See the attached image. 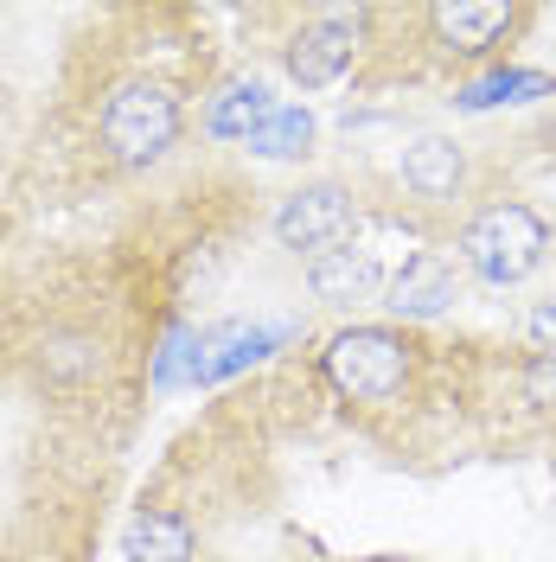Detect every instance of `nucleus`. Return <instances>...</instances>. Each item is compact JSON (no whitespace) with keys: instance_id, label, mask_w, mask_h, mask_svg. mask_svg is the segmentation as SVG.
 <instances>
[{"instance_id":"1","label":"nucleus","mask_w":556,"mask_h":562,"mask_svg":"<svg viewBox=\"0 0 556 562\" xmlns=\"http://www.w3.org/2000/svg\"><path fill=\"white\" fill-rule=\"evenodd\" d=\"M454 249H460V262L487 288H519L551 256V224H544V211L524 205V199H499V205L467 217V231H460Z\"/></svg>"},{"instance_id":"2","label":"nucleus","mask_w":556,"mask_h":562,"mask_svg":"<svg viewBox=\"0 0 556 562\" xmlns=\"http://www.w3.org/2000/svg\"><path fill=\"white\" fill-rule=\"evenodd\" d=\"M320 364L346 403H397L416 378V346L403 326H340L320 351Z\"/></svg>"},{"instance_id":"3","label":"nucleus","mask_w":556,"mask_h":562,"mask_svg":"<svg viewBox=\"0 0 556 562\" xmlns=\"http://www.w3.org/2000/svg\"><path fill=\"white\" fill-rule=\"evenodd\" d=\"M97 128H103V147L115 167H154L179 140V97L160 77H129L109 90Z\"/></svg>"},{"instance_id":"4","label":"nucleus","mask_w":556,"mask_h":562,"mask_svg":"<svg viewBox=\"0 0 556 562\" xmlns=\"http://www.w3.org/2000/svg\"><path fill=\"white\" fill-rule=\"evenodd\" d=\"M352 224H358V211H352V192L340 179H313L301 192H288L276 211V244L294 249V256H326V249H340L352 237Z\"/></svg>"},{"instance_id":"5","label":"nucleus","mask_w":556,"mask_h":562,"mask_svg":"<svg viewBox=\"0 0 556 562\" xmlns=\"http://www.w3.org/2000/svg\"><path fill=\"white\" fill-rule=\"evenodd\" d=\"M519 26H524V7H505V0H442V7H429L435 52L442 58H460V65L492 58Z\"/></svg>"},{"instance_id":"6","label":"nucleus","mask_w":556,"mask_h":562,"mask_svg":"<svg viewBox=\"0 0 556 562\" xmlns=\"http://www.w3.org/2000/svg\"><path fill=\"white\" fill-rule=\"evenodd\" d=\"M358 33H365V13H320L301 33L281 45V70L301 83V90H326L340 83L358 58Z\"/></svg>"},{"instance_id":"7","label":"nucleus","mask_w":556,"mask_h":562,"mask_svg":"<svg viewBox=\"0 0 556 562\" xmlns=\"http://www.w3.org/2000/svg\"><path fill=\"white\" fill-rule=\"evenodd\" d=\"M301 326L294 319H231V326H211L192 346V384H224L237 378L244 364H263L269 351H281Z\"/></svg>"},{"instance_id":"8","label":"nucleus","mask_w":556,"mask_h":562,"mask_svg":"<svg viewBox=\"0 0 556 562\" xmlns=\"http://www.w3.org/2000/svg\"><path fill=\"white\" fill-rule=\"evenodd\" d=\"M460 301V269L442 249H416L397 276L383 281V307L397 319H442Z\"/></svg>"},{"instance_id":"9","label":"nucleus","mask_w":556,"mask_h":562,"mask_svg":"<svg viewBox=\"0 0 556 562\" xmlns=\"http://www.w3.org/2000/svg\"><path fill=\"white\" fill-rule=\"evenodd\" d=\"M403 192L410 199H422V205H442V199H454L460 186H467V154L454 147L448 135H422L403 147Z\"/></svg>"},{"instance_id":"10","label":"nucleus","mask_w":556,"mask_h":562,"mask_svg":"<svg viewBox=\"0 0 556 562\" xmlns=\"http://www.w3.org/2000/svg\"><path fill=\"white\" fill-rule=\"evenodd\" d=\"M544 97H556V77H551V70L492 65V70H480L474 83H460V90H454V109L487 115V109H512V103H544Z\"/></svg>"},{"instance_id":"11","label":"nucleus","mask_w":556,"mask_h":562,"mask_svg":"<svg viewBox=\"0 0 556 562\" xmlns=\"http://www.w3.org/2000/svg\"><path fill=\"white\" fill-rule=\"evenodd\" d=\"M122 557L129 562H199V530L179 512H135L122 530Z\"/></svg>"},{"instance_id":"12","label":"nucleus","mask_w":556,"mask_h":562,"mask_svg":"<svg viewBox=\"0 0 556 562\" xmlns=\"http://www.w3.org/2000/svg\"><path fill=\"white\" fill-rule=\"evenodd\" d=\"M269 115H276V90H269L263 77H231V83H218V97H211L205 128L218 140H249Z\"/></svg>"},{"instance_id":"13","label":"nucleus","mask_w":556,"mask_h":562,"mask_svg":"<svg viewBox=\"0 0 556 562\" xmlns=\"http://www.w3.org/2000/svg\"><path fill=\"white\" fill-rule=\"evenodd\" d=\"M308 281L313 294L326 301V307H352V301H365V294H378V262L365 256V249H326V256H313L308 262Z\"/></svg>"},{"instance_id":"14","label":"nucleus","mask_w":556,"mask_h":562,"mask_svg":"<svg viewBox=\"0 0 556 562\" xmlns=\"http://www.w3.org/2000/svg\"><path fill=\"white\" fill-rule=\"evenodd\" d=\"M313 140H320L313 109L276 103V115H269V122L249 135V154H256V160H301V154H313Z\"/></svg>"},{"instance_id":"15","label":"nucleus","mask_w":556,"mask_h":562,"mask_svg":"<svg viewBox=\"0 0 556 562\" xmlns=\"http://www.w3.org/2000/svg\"><path fill=\"white\" fill-rule=\"evenodd\" d=\"M524 403L556 409V351H531L524 358Z\"/></svg>"},{"instance_id":"16","label":"nucleus","mask_w":556,"mask_h":562,"mask_svg":"<svg viewBox=\"0 0 556 562\" xmlns=\"http://www.w3.org/2000/svg\"><path fill=\"white\" fill-rule=\"evenodd\" d=\"M531 339H537V351H556V301H544L531 314Z\"/></svg>"}]
</instances>
